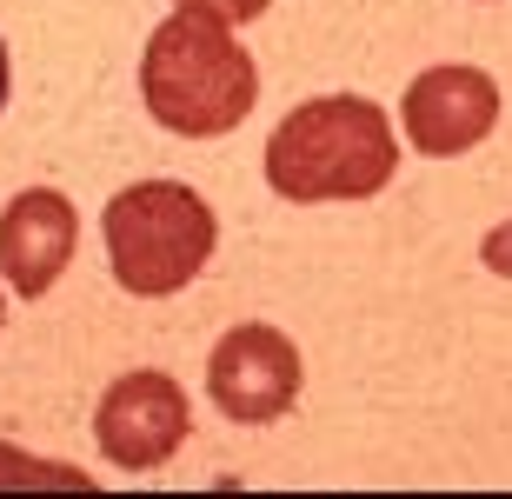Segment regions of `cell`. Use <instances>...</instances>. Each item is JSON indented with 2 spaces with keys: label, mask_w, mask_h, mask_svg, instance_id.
Instances as JSON below:
<instances>
[{
  "label": "cell",
  "mask_w": 512,
  "mask_h": 499,
  "mask_svg": "<svg viewBox=\"0 0 512 499\" xmlns=\"http://www.w3.org/2000/svg\"><path fill=\"white\" fill-rule=\"evenodd\" d=\"M266 187L293 207L320 200H373L399 173L393 120L360 94H320L300 100L266 140Z\"/></svg>",
  "instance_id": "2"
},
{
  "label": "cell",
  "mask_w": 512,
  "mask_h": 499,
  "mask_svg": "<svg viewBox=\"0 0 512 499\" xmlns=\"http://www.w3.org/2000/svg\"><path fill=\"white\" fill-rule=\"evenodd\" d=\"M173 7L213 14V20H227V27H247V20H266V7H273V0H173Z\"/></svg>",
  "instance_id": "9"
},
{
  "label": "cell",
  "mask_w": 512,
  "mask_h": 499,
  "mask_svg": "<svg viewBox=\"0 0 512 499\" xmlns=\"http://www.w3.org/2000/svg\"><path fill=\"white\" fill-rule=\"evenodd\" d=\"M300 346L266 320H240L233 333H220L207 353V393L233 426H273L293 413L300 400Z\"/></svg>",
  "instance_id": "4"
},
{
  "label": "cell",
  "mask_w": 512,
  "mask_h": 499,
  "mask_svg": "<svg viewBox=\"0 0 512 499\" xmlns=\"http://www.w3.org/2000/svg\"><path fill=\"white\" fill-rule=\"evenodd\" d=\"M479 260L499 273V280H512V220H499L493 233H486V247H479Z\"/></svg>",
  "instance_id": "10"
},
{
  "label": "cell",
  "mask_w": 512,
  "mask_h": 499,
  "mask_svg": "<svg viewBox=\"0 0 512 499\" xmlns=\"http://www.w3.org/2000/svg\"><path fill=\"white\" fill-rule=\"evenodd\" d=\"M399 120L426 160H459L499 127V80L486 67H466V60L426 67L399 100Z\"/></svg>",
  "instance_id": "6"
},
{
  "label": "cell",
  "mask_w": 512,
  "mask_h": 499,
  "mask_svg": "<svg viewBox=\"0 0 512 499\" xmlns=\"http://www.w3.org/2000/svg\"><path fill=\"white\" fill-rule=\"evenodd\" d=\"M107 267L127 293L160 300L200 280V267L220 247V220L187 180H133L107 200Z\"/></svg>",
  "instance_id": "3"
},
{
  "label": "cell",
  "mask_w": 512,
  "mask_h": 499,
  "mask_svg": "<svg viewBox=\"0 0 512 499\" xmlns=\"http://www.w3.org/2000/svg\"><path fill=\"white\" fill-rule=\"evenodd\" d=\"M187 393L173 386V373L160 366H140V373H120L94 406V440L100 453L120 466V473H153V466H167L187 440Z\"/></svg>",
  "instance_id": "5"
},
{
  "label": "cell",
  "mask_w": 512,
  "mask_h": 499,
  "mask_svg": "<svg viewBox=\"0 0 512 499\" xmlns=\"http://www.w3.org/2000/svg\"><path fill=\"white\" fill-rule=\"evenodd\" d=\"M0 480H34V486L60 480V486H87V473H80V466H54V460H20L14 446H0Z\"/></svg>",
  "instance_id": "8"
},
{
  "label": "cell",
  "mask_w": 512,
  "mask_h": 499,
  "mask_svg": "<svg viewBox=\"0 0 512 499\" xmlns=\"http://www.w3.org/2000/svg\"><path fill=\"white\" fill-rule=\"evenodd\" d=\"M7 87H14V74H7V40H0V107H7Z\"/></svg>",
  "instance_id": "11"
},
{
  "label": "cell",
  "mask_w": 512,
  "mask_h": 499,
  "mask_svg": "<svg viewBox=\"0 0 512 499\" xmlns=\"http://www.w3.org/2000/svg\"><path fill=\"white\" fill-rule=\"evenodd\" d=\"M80 247V213L67 193L54 187H27L0 207V280L20 300H40L60 273L74 267Z\"/></svg>",
  "instance_id": "7"
},
{
  "label": "cell",
  "mask_w": 512,
  "mask_h": 499,
  "mask_svg": "<svg viewBox=\"0 0 512 499\" xmlns=\"http://www.w3.org/2000/svg\"><path fill=\"white\" fill-rule=\"evenodd\" d=\"M0 320H7V307H0Z\"/></svg>",
  "instance_id": "12"
},
{
  "label": "cell",
  "mask_w": 512,
  "mask_h": 499,
  "mask_svg": "<svg viewBox=\"0 0 512 499\" xmlns=\"http://www.w3.org/2000/svg\"><path fill=\"white\" fill-rule=\"evenodd\" d=\"M140 100L147 114L180 140H213L233 134L240 120L253 114L260 100V67L240 47L227 20L213 14H167L147 34V54H140Z\"/></svg>",
  "instance_id": "1"
}]
</instances>
